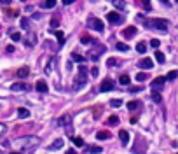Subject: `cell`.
<instances>
[{
  "label": "cell",
  "mask_w": 178,
  "mask_h": 154,
  "mask_svg": "<svg viewBox=\"0 0 178 154\" xmlns=\"http://www.w3.org/2000/svg\"><path fill=\"white\" fill-rule=\"evenodd\" d=\"M39 142H40L39 137L28 135V137H19L14 144H16V147H19L21 151H32V149H35V147L39 145Z\"/></svg>",
  "instance_id": "1"
},
{
  "label": "cell",
  "mask_w": 178,
  "mask_h": 154,
  "mask_svg": "<svg viewBox=\"0 0 178 154\" xmlns=\"http://www.w3.org/2000/svg\"><path fill=\"white\" fill-rule=\"evenodd\" d=\"M145 26L152 28V30H159V32H168V26H170V23H168L166 19H159V18H156V19L145 21Z\"/></svg>",
  "instance_id": "2"
},
{
  "label": "cell",
  "mask_w": 178,
  "mask_h": 154,
  "mask_svg": "<svg viewBox=\"0 0 178 154\" xmlns=\"http://www.w3.org/2000/svg\"><path fill=\"white\" fill-rule=\"evenodd\" d=\"M86 81H87V68L84 67V63H80V67H79V75H77V79L73 81V88L75 89H79L80 86H84L86 84Z\"/></svg>",
  "instance_id": "3"
},
{
  "label": "cell",
  "mask_w": 178,
  "mask_h": 154,
  "mask_svg": "<svg viewBox=\"0 0 178 154\" xmlns=\"http://www.w3.org/2000/svg\"><path fill=\"white\" fill-rule=\"evenodd\" d=\"M87 26L93 28V30H96V32H103V21L100 19V18H89L87 19Z\"/></svg>",
  "instance_id": "4"
},
{
  "label": "cell",
  "mask_w": 178,
  "mask_h": 154,
  "mask_svg": "<svg viewBox=\"0 0 178 154\" xmlns=\"http://www.w3.org/2000/svg\"><path fill=\"white\" fill-rule=\"evenodd\" d=\"M164 82H166V77H157L152 81V89L154 91H161L164 88Z\"/></svg>",
  "instance_id": "5"
},
{
  "label": "cell",
  "mask_w": 178,
  "mask_h": 154,
  "mask_svg": "<svg viewBox=\"0 0 178 154\" xmlns=\"http://www.w3.org/2000/svg\"><path fill=\"white\" fill-rule=\"evenodd\" d=\"M107 19L110 21V23H115V25H117V23L122 21V16L119 12H115V11H110V12L107 14Z\"/></svg>",
  "instance_id": "6"
},
{
  "label": "cell",
  "mask_w": 178,
  "mask_h": 154,
  "mask_svg": "<svg viewBox=\"0 0 178 154\" xmlns=\"http://www.w3.org/2000/svg\"><path fill=\"white\" fill-rule=\"evenodd\" d=\"M37 44V35L35 33H26V37H25V46H28V47H33Z\"/></svg>",
  "instance_id": "7"
},
{
  "label": "cell",
  "mask_w": 178,
  "mask_h": 154,
  "mask_svg": "<svg viewBox=\"0 0 178 154\" xmlns=\"http://www.w3.org/2000/svg\"><path fill=\"white\" fill-rule=\"evenodd\" d=\"M103 51H105V47H103V46H100V47H98V49H96V47H94V49H91V51H89V54H87V56H89V58H91L93 61H98V58H100V56H98V54H100V53H103Z\"/></svg>",
  "instance_id": "8"
},
{
  "label": "cell",
  "mask_w": 178,
  "mask_h": 154,
  "mask_svg": "<svg viewBox=\"0 0 178 154\" xmlns=\"http://www.w3.org/2000/svg\"><path fill=\"white\" fill-rule=\"evenodd\" d=\"M136 30H138L136 26L124 28V30H122V37H124V39H131V37H135V35H136Z\"/></svg>",
  "instance_id": "9"
},
{
  "label": "cell",
  "mask_w": 178,
  "mask_h": 154,
  "mask_svg": "<svg viewBox=\"0 0 178 154\" xmlns=\"http://www.w3.org/2000/svg\"><path fill=\"white\" fill-rule=\"evenodd\" d=\"M11 89L12 91H30V86L25 82H14V84H11Z\"/></svg>",
  "instance_id": "10"
},
{
  "label": "cell",
  "mask_w": 178,
  "mask_h": 154,
  "mask_svg": "<svg viewBox=\"0 0 178 154\" xmlns=\"http://www.w3.org/2000/svg\"><path fill=\"white\" fill-rule=\"evenodd\" d=\"M110 89H114V81H112V79H105L100 86V91L105 93V91H110Z\"/></svg>",
  "instance_id": "11"
},
{
  "label": "cell",
  "mask_w": 178,
  "mask_h": 154,
  "mask_svg": "<svg viewBox=\"0 0 178 154\" xmlns=\"http://www.w3.org/2000/svg\"><path fill=\"white\" fill-rule=\"evenodd\" d=\"M35 89L39 91V93H47L49 88H47V82H45V81H37L35 82Z\"/></svg>",
  "instance_id": "12"
},
{
  "label": "cell",
  "mask_w": 178,
  "mask_h": 154,
  "mask_svg": "<svg viewBox=\"0 0 178 154\" xmlns=\"http://www.w3.org/2000/svg\"><path fill=\"white\" fill-rule=\"evenodd\" d=\"M70 121H72V116H63V117L56 119L54 124L56 126H66V124H70Z\"/></svg>",
  "instance_id": "13"
},
{
  "label": "cell",
  "mask_w": 178,
  "mask_h": 154,
  "mask_svg": "<svg viewBox=\"0 0 178 154\" xmlns=\"http://www.w3.org/2000/svg\"><path fill=\"white\" fill-rule=\"evenodd\" d=\"M152 65H154V63H152L150 58H142V60L138 61V67H140V68H152Z\"/></svg>",
  "instance_id": "14"
},
{
  "label": "cell",
  "mask_w": 178,
  "mask_h": 154,
  "mask_svg": "<svg viewBox=\"0 0 178 154\" xmlns=\"http://www.w3.org/2000/svg\"><path fill=\"white\" fill-rule=\"evenodd\" d=\"M54 65H56V58H51L49 63H47V65H45V68H44L45 75H51V74H52V68H54Z\"/></svg>",
  "instance_id": "15"
},
{
  "label": "cell",
  "mask_w": 178,
  "mask_h": 154,
  "mask_svg": "<svg viewBox=\"0 0 178 154\" xmlns=\"http://www.w3.org/2000/svg\"><path fill=\"white\" fill-rule=\"evenodd\" d=\"M119 138H121L122 145H128L129 144V133L126 131V130H121V131H119Z\"/></svg>",
  "instance_id": "16"
},
{
  "label": "cell",
  "mask_w": 178,
  "mask_h": 154,
  "mask_svg": "<svg viewBox=\"0 0 178 154\" xmlns=\"http://www.w3.org/2000/svg\"><path fill=\"white\" fill-rule=\"evenodd\" d=\"M16 75L19 77V79H25V77L30 75V68H28V67H21V68L16 72Z\"/></svg>",
  "instance_id": "17"
},
{
  "label": "cell",
  "mask_w": 178,
  "mask_h": 154,
  "mask_svg": "<svg viewBox=\"0 0 178 154\" xmlns=\"http://www.w3.org/2000/svg\"><path fill=\"white\" fill-rule=\"evenodd\" d=\"M18 117H21V119L30 117V110L28 109H25V107H19V109H18Z\"/></svg>",
  "instance_id": "18"
},
{
  "label": "cell",
  "mask_w": 178,
  "mask_h": 154,
  "mask_svg": "<svg viewBox=\"0 0 178 154\" xmlns=\"http://www.w3.org/2000/svg\"><path fill=\"white\" fill-rule=\"evenodd\" d=\"M61 147H63V140L58 138V140H54V142L49 145V149H51V151H58V149H61Z\"/></svg>",
  "instance_id": "19"
},
{
  "label": "cell",
  "mask_w": 178,
  "mask_h": 154,
  "mask_svg": "<svg viewBox=\"0 0 178 154\" xmlns=\"http://www.w3.org/2000/svg\"><path fill=\"white\" fill-rule=\"evenodd\" d=\"M112 4H114L115 9H121V11L126 9V2H124V0H112Z\"/></svg>",
  "instance_id": "20"
},
{
  "label": "cell",
  "mask_w": 178,
  "mask_h": 154,
  "mask_svg": "<svg viewBox=\"0 0 178 154\" xmlns=\"http://www.w3.org/2000/svg\"><path fill=\"white\" fill-rule=\"evenodd\" d=\"M96 138H98V140L110 138V131H105V130H103V131H98V133H96Z\"/></svg>",
  "instance_id": "21"
},
{
  "label": "cell",
  "mask_w": 178,
  "mask_h": 154,
  "mask_svg": "<svg viewBox=\"0 0 178 154\" xmlns=\"http://www.w3.org/2000/svg\"><path fill=\"white\" fill-rule=\"evenodd\" d=\"M56 39H58V42H59V46H63L65 44V33L61 32V30H58L56 32Z\"/></svg>",
  "instance_id": "22"
},
{
  "label": "cell",
  "mask_w": 178,
  "mask_h": 154,
  "mask_svg": "<svg viewBox=\"0 0 178 154\" xmlns=\"http://www.w3.org/2000/svg\"><path fill=\"white\" fill-rule=\"evenodd\" d=\"M136 51L143 54V53L147 51V44H145V42H138V44H136Z\"/></svg>",
  "instance_id": "23"
},
{
  "label": "cell",
  "mask_w": 178,
  "mask_h": 154,
  "mask_svg": "<svg viewBox=\"0 0 178 154\" xmlns=\"http://www.w3.org/2000/svg\"><path fill=\"white\" fill-rule=\"evenodd\" d=\"M152 100H154L156 103H161V102H163V96H161V93H157V91H152Z\"/></svg>",
  "instance_id": "24"
},
{
  "label": "cell",
  "mask_w": 178,
  "mask_h": 154,
  "mask_svg": "<svg viewBox=\"0 0 178 154\" xmlns=\"http://www.w3.org/2000/svg\"><path fill=\"white\" fill-rule=\"evenodd\" d=\"M54 5H56V0H45V2L42 4L44 9H52Z\"/></svg>",
  "instance_id": "25"
},
{
  "label": "cell",
  "mask_w": 178,
  "mask_h": 154,
  "mask_svg": "<svg viewBox=\"0 0 178 154\" xmlns=\"http://www.w3.org/2000/svg\"><path fill=\"white\" fill-rule=\"evenodd\" d=\"M154 56H156V61L157 63H164V61H166V58H164V54L161 53V51H156V54H154Z\"/></svg>",
  "instance_id": "26"
},
{
  "label": "cell",
  "mask_w": 178,
  "mask_h": 154,
  "mask_svg": "<svg viewBox=\"0 0 178 154\" xmlns=\"http://www.w3.org/2000/svg\"><path fill=\"white\" fill-rule=\"evenodd\" d=\"M80 42H82V44H93V42H96V40L91 39L89 35H82V37H80Z\"/></svg>",
  "instance_id": "27"
},
{
  "label": "cell",
  "mask_w": 178,
  "mask_h": 154,
  "mask_svg": "<svg viewBox=\"0 0 178 154\" xmlns=\"http://www.w3.org/2000/svg\"><path fill=\"white\" fill-rule=\"evenodd\" d=\"M119 82L124 84V86H128V84H129V75H128V74H122V75L119 77Z\"/></svg>",
  "instance_id": "28"
},
{
  "label": "cell",
  "mask_w": 178,
  "mask_h": 154,
  "mask_svg": "<svg viewBox=\"0 0 178 154\" xmlns=\"http://www.w3.org/2000/svg\"><path fill=\"white\" fill-rule=\"evenodd\" d=\"M140 4H142V7L145 9V11H150V9H152V4H150V0H140Z\"/></svg>",
  "instance_id": "29"
},
{
  "label": "cell",
  "mask_w": 178,
  "mask_h": 154,
  "mask_svg": "<svg viewBox=\"0 0 178 154\" xmlns=\"http://www.w3.org/2000/svg\"><path fill=\"white\" fill-rule=\"evenodd\" d=\"M72 58H73V61H77V63H84V56L77 54V53H73V54H72Z\"/></svg>",
  "instance_id": "30"
},
{
  "label": "cell",
  "mask_w": 178,
  "mask_h": 154,
  "mask_svg": "<svg viewBox=\"0 0 178 154\" xmlns=\"http://www.w3.org/2000/svg\"><path fill=\"white\" fill-rule=\"evenodd\" d=\"M176 75H178L176 70H171L170 74H168V77H166V81H173V79H176Z\"/></svg>",
  "instance_id": "31"
},
{
  "label": "cell",
  "mask_w": 178,
  "mask_h": 154,
  "mask_svg": "<svg viewBox=\"0 0 178 154\" xmlns=\"http://www.w3.org/2000/svg\"><path fill=\"white\" fill-rule=\"evenodd\" d=\"M115 47L119 49V51H124V53H126V51H128V44H122V42H117V46H115Z\"/></svg>",
  "instance_id": "32"
},
{
  "label": "cell",
  "mask_w": 178,
  "mask_h": 154,
  "mask_svg": "<svg viewBox=\"0 0 178 154\" xmlns=\"http://www.w3.org/2000/svg\"><path fill=\"white\" fill-rule=\"evenodd\" d=\"M73 144L77 147H84V140L80 138V137H75V138H73Z\"/></svg>",
  "instance_id": "33"
},
{
  "label": "cell",
  "mask_w": 178,
  "mask_h": 154,
  "mask_svg": "<svg viewBox=\"0 0 178 154\" xmlns=\"http://www.w3.org/2000/svg\"><path fill=\"white\" fill-rule=\"evenodd\" d=\"M147 79V74L145 72H140V74H136V81H140V82H143Z\"/></svg>",
  "instance_id": "34"
},
{
  "label": "cell",
  "mask_w": 178,
  "mask_h": 154,
  "mask_svg": "<svg viewBox=\"0 0 178 154\" xmlns=\"http://www.w3.org/2000/svg\"><path fill=\"white\" fill-rule=\"evenodd\" d=\"M128 109H129V110H136V109H138V102H135V100H133V102H129Z\"/></svg>",
  "instance_id": "35"
},
{
  "label": "cell",
  "mask_w": 178,
  "mask_h": 154,
  "mask_svg": "<svg viewBox=\"0 0 178 154\" xmlns=\"http://www.w3.org/2000/svg\"><path fill=\"white\" fill-rule=\"evenodd\" d=\"M117 123H119V117H117V116H110V117H108V124H117Z\"/></svg>",
  "instance_id": "36"
},
{
  "label": "cell",
  "mask_w": 178,
  "mask_h": 154,
  "mask_svg": "<svg viewBox=\"0 0 178 154\" xmlns=\"http://www.w3.org/2000/svg\"><path fill=\"white\" fill-rule=\"evenodd\" d=\"M11 39H12V40H21V33H19V32H14V33H11Z\"/></svg>",
  "instance_id": "37"
},
{
  "label": "cell",
  "mask_w": 178,
  "mask_h": 154,
  "mask_svg": "<svg viewBox=\"0 0 178 154\" xmlns=\"http://www.w3.org/2000/svg\"><path fill=\"white\" fill-rule=\"evenodd\" d=\"M103 149L101 147H98V145H93V147H89V152H93V154H96V152H101Z\"/></svg>",
  "instance_id": "38"
},
{
  "label": "cell",
  "mask_w": 178,
  "mask_h": 154,
  "mask_svg": "<svg viewBox=\"0 0 178 154\" xmlns=\"http://www.w3.org/2000/svg\"><path fill=\"white\" fill-rule=\"evenodd\" d=\"M159 44H161V42H159V39H152V40H150V46H152L154 49L159 47Z\"/></svg>",
  "instance_id": "39"
},
{
  "label": "cell",
  "mask_w": 178,
  "mask_h": 154,
  "mask_svg": "<svg viewBox=\"0 0 178 154\" xmlns=\"http://www.w3.org/2000/svg\"><path fill=\"white\" fill-rule=\"evenodd\" d=\"M58 25H59V19H58V18H52V19H51V26L58 28Z\"/></svg>",
  "instance_id": "40"
},
{
  "label": "cell",
  "mask_w": 178,
  "mask_h": 154,
  "mask_svg": "<svg viewBox=\"0 0 178 154\" xmlns=\"http://www.w3.org/2000/svg\"><path fill=\"white\" fill-rule=\"evenodd\" d=\"M98 74H100V68H98V67H93V68H91V75L98 77Z\"/></svg>",
  "instance_id": "41"
},
{
  "label": "cell",
  "mask_w": 178,
  "mask_h": 154,
  "mask_svg": "<svg viewBox=\"0 0 178 154\" xmlns=\"http://www.w3.org/2000/svg\"><path fill=\"white\" fill-rule=\"evenodd\" d=\"M110 105H112V107H121V105H122V100H112V102H110Z\"/></svg>",
  "instance_id": "42"
},
{
  "label": "cell",
  "mask_w": 178,
  "mask_h": 154,
  "mask_svg": "<svg viewBox=\"0 0 178 154\" xmlns=\"http://www.w3.org/2000/svg\"><path fill=\"white\" fill-rule=\"evenodd\" d=\"M5 131H7V126L0 123V137H2V135H5Z\"/></svg>",
  "instance_id": "43"
},
{
  "label": "cell",
  "mask_w": 178,
  "mask_h": 154,
  "mask_svg": "<svg viewBox=\"0 0 178 154\" xmlns=\"http://www.w3.org/2000/svg\"><path fill=\"white\" fill-rule=\"evenodd\" d=\"M5 14H7V16H12V18H16V16H18V11H5Z\"/></svg>",
  "instance_id": "44"
},
{
  "label": "cell",
  "mask_w": 178,
  "mask_h": 154,
  "mask_svg": "<svg viewBox=\"0 0 178 154\" xmlns=\"http://www.w3.org/2000/svg\"><path fill=\"white\" fill-rule=\"evenodd\" d=\"M107 65H108V67H114V65H117V60H114V58H110V60L107 61Z\"/></svg>",
  "instance_id": "45"
},
{
  "label": "cell",
  "mask_w": 178,
  "mask_h": 154,
  "mask_svg": "<svg viewBox=\"0 0 178 154\" xmlns=\"http://www.w3.org/2000/svg\"><path fill=\"white\" fill-rule=\"evenodd\" d=\"M21 28H28V19H26V18L21 19Z\"/></svg>",
  "instance_id": "46"
},
{
  "label": "cell",
  "mask_w": 178,
  "mask_h": 154,
  "mask_svg": "<svg viewBox=\"0 0 178 154\" xmlns=\"http://www.w3.org/2000/svg\"><path fill=\"white\" fill-rule=\"evenodd\" d=\"M0 2H2V4H4V5H9V4H11V2H12V0H0Z\"/></svg>",
  "instance_id": "47"
},
{
  "label": "cell",
  "mask_w": 178,
  "mask_h": 154,
  "mask_svg": "<svg viewBox=\"0 0 178 154\" xmlns=\"http://www.w3.org/2000/svg\"><path fill=\"white\" fill-rule=\"evenodd\" d=\"M65 5H70V4H73V0H63Z\"/></svg>",
  "instance_id": "48"
},
{
  "label": "cell",
  "mask_w": 178,
  "mask_h": 154,
  "mask_svg": "<svg viewBox=\"0 0 178 154\" xmlns=\"http://www.w3.org/2000/svg\"><path fill=\"white\" fill-rule=\"evenodd\" d=\"M7 53H14V46H9V47H7Z\"/></svg>",
  "instance_id": "49"
},
{
  "label": "cell",
  "mask_w": 178,
  "mask_h": 154,
  "mask_svg": "<svg viewBox=\"0 0 178 154\" xmlns=\"http://www.w3.org/2000/svg\"><path fill=\"white\" fill-rule=\"evenodd\" d=\"M66 154H77V152H75L73 149H68V151H66Z\"/></svg>",
  "instance_id": "50"
},
{
  "label": "cell",
  "mask_w": 178,
  "mask_h": 154,
  "mask_svg": "<svg viewBox=\"0 0 178 154\" xmlns=\"http://www.w3.org/2000/svg\"><path fill=\"white\" fill-rule=\"evenodd\" d=\"M161 2H163V4H166V5H168V4H170V0H161Z\"/></svg>",
  "instance_id": "51"
},
{
  "label": "cell",
  "mask_w": 178,
  "mask_h": 154,
  "mask_svg": "<svg viewBox=\"0 0 178 154\" xmlns=\"http://www.w3.org/2000/svg\"><path fill=\"white\" fill-rule=\"evenodd\" d=\"M11 154H21V152H11Z\"/></svg>",
  "instance_id": "52"
},
{
  "label": "cell",
  "mask_w": 178,
  "mask_h": 154,
  "mask_svg": "<svg viewBox=\"0 0 178 154\" xmlns=\"http://www.w3.org/2000/svg\"><path fill=\"white\" fill-rule=\"evenodd\" d=\"M175 2H176V4H178V0H175Z\"/></svg>",
  "instance_id": "53"
}]
</instances>
